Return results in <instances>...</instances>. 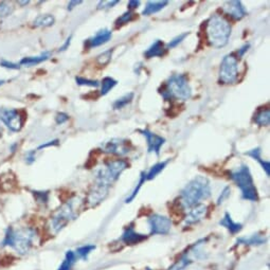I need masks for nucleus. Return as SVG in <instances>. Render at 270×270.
I'll list each match as a JSON object with an SVG mask.
<instances>
[{
  "instance_id": "39",
  "label": "nucleus",
  "mask_w": 270,
  "mask_h": 270,
  "mask_svg": "<svg viewBox=\"0 0 270 270\" xmlns=\"http://www.w3.org/2000/svg\"><path fill=\"white\" fill-rule=\"evenodd\" d=\"M12 11L11 5H9L8 3H2L0 4V17L8 16Z\"/></svg>"
},
{
  "instance_id": "10",
  "label": "nucleus",
  "mask_w": 270,
  "mask_h": 270,
  "mask_svg": "<svg viewBox=\"0 0 270 270\" xmlns=\"http://www.w3.org/2000/svg\"><path fill=\"white\" fill-rule=\"evenodd\" d=\"M0 121L11 129L12 131H19L24 126V119L22 115L12 108L0 109Z\"/></svg>"
},
{
  "instance_id": "5",
  "label": "nucleus",
  "mask_w": 270,
  "mask_h": 270,
  "mask_svg": "<svg viewBox=\"0 0 270 270\" xmlns=\"http://www.w3.org/2000/svg\"><path fill=\"white\" fill-rule=\"evenodd\" d=\"M129 164L126 160L110 159L104 163L103 167L96 170L95 182L110 189V186L120 178L121 174L127 170Z\"/></svg>"
},
{
  "instance_id": "3",
  "label": "nucleus",
  "mask_w": 270,
  "mask_h": 270,
  "mask_svg": "<svg viewBox=\"0 0 270 270\" xmlns=\"http://www.w3.org/2000/svg\"><path fill=\"white\" fill-rule=\"evenodd\" d=\"M231 31L230 23L224 16L213 14L207 22L208 43L216 49L224 48L229 43Z\"/></svg>"
},
{
  "instance_id": "15",
  "label": "nucleus",
  "mask_w": 270,
  "mask_h": 270,
  "mask_svg": "<svg viewBox=\"0 0 270 270\" xmlns=\"http://www.w3.org/2000/svg\"><path fill=\"white\" fill-rule=\"evenodd\" d=\"M223 11L228 16H230L235 20H241L247 16V11L245 7L243 6L242 2H238V0L226 2L223 6Z\"/></svg>"
},
{
  "instance_id": "36",
  "label": "nucleus",
  "mask_w": 270,
  "mask_h": 270,
  "mask_svg": "<svg viewBox=\"0 0 270 270\" xmlns=\"http://www.w3.org/2000/svg\"><path fill=\"white\" fill-rule=\"evenodd\" d=\"M189 34H190L189 32H184V33H181V34L177 35L176 37H174V38L170 41V43H169L167 46H165V48H167V50H168V49H173V48H175V47H177L179 44H181L182 41L185 39V37H188Z\"/></svg>"
},
{
  "instance_id": "18",
  "label": "nucleus",
  "mask_w": 270,
  "mask_h": 270,
  "mask_svg": "<svg viewBox=\"0 0 270 270\" xmlns=\"http://www.w3.org/2000/svg\"><path fill=\"white\" fill-rule=\"evenodd\" d=\"M147 236L144 234H140L138 232L134 231V228L132 226H128L125 230H124L122 236H121V242L125 243L127 245H136L142 241H144Z\"/></svg>"
},
{
  "instance_id": "48",
  "label": "nucleus",
  "mask_w": 270,
  "mask_h": 270,
  "mask_svg": "<svg viewBox=\"0 0 270 270\" xmlns=\"http://www.w3.org/2000/svg\"><path fill=\"white\" fill-rule=\"evenodd\" d=\"M82 3H83L82 0H79V2H70L69 5H68V10H69V11H71V10H74L76 7H78Z\"/></svg>"
},
{
  "instance_id": "9",
  "label": "nucleus",
  "mask_w": 270,
  "mask_h": 270,
  "mask_svg": "<svg viewBox=\"0 0 270 270\" xmlns=\"http://www.w3.org/2000/svg\"><path fill=\"white\" fill-rule=\"evenodd\" d=\"M104 153L111 154L123 157L126 156L131 151V144L129 140L126 139H120V138H113L106 142H104L101 147Z\"/></svg>"
},
{
  "instance_id": "41",
  "label": "nucleus",
  "mask_w": 270,
  "mask_h": 270,
  "mask_svg": "<svg viewBox=\"0 0 270 270\" xmlns=\"http://www.w3.org/2000/svg\"><path fill=\"white\" fill-rule=\"evenodd\" d=\"M68 120H69V116L65 112H58L55 117V122L58 124V125H61V124L66 123Z\"/></svg>"
},
{
  "instance_id": "17",
  "label": "nucleus",
  "mask_w": 270,
  "mask_h": 270,
  "mask_svg": "<svg viewBox=\"0 0 270 270\" xmlns=\"http://www.w3.org/2000/svg\"><path fill=\"white\" fill-rule=\"evenodd\" d=\"M111 37H112V32L109 29H102L92 37L88 38L85 41V45L88 49L97 48V47H100L104 44L108 43Z\"/></svg>"
},
{
  "instance_id": "29",
  "label": "nucleus",
  "mask_w": 270,
  "mask_h": 270,
  "mask_svg": "<svg viewBox=\"0 0 270 270\" xmlns=\"http://www.w3.org/2000/svg\"><path fill=\"white\" fill-rule=\"evenodd\" d=\"M133 97H134L133 92H128V93H126V95H124L123 97L119 98L112 104L113 109L120 110V109H123L124 107H126L128 104L131 103V101L133 100Z\"/></svg>"
},
{
  "instance_id": "50",
  "label": "nucleus",
  "mask_w": 270,
  "mask_h": 270,
  "mask_svg": "<svg viewBox=\"0 0 270 270\" xmlns=\"http://www.w3.org/2000/svg\"><path fill=\"white\" fill-rule=\"evenodd\" d=\"M30 2H18V4L19 5H23V6H26V5H28Z\"/></svg>"
},
{
  "instance_id": "25",
  "label": "nucleus",
  "mask_w": 270,
  "mask_h": 270,
  "mask_svg": "<svg viewBox=\"0 0 270 270\" xmlns=\"http://www.w3.org/2000/svg\"><path fill=\"white\" fill-rule=\"evenodd\" d=\"M253 122L255 124H257L258 126H268L269 123H270V110H269V108L257 111L254 115Z\"/></svg>"
},
{
  "instance_id": "40",
  "label": "nucleus",
  "mask_w": 270,
  "mask_h": 270,
  "mask_svg": "<svg viewBox=\"0 0 270 270\" xmlns=\"http://www.w3.org/2000/svg\"><path fill=\"white\" fill-rule=\"evenodd\" d=\"M230 193H231V189H230V186H226V188L222 191V194L220 195L219 197V199H217V205H222L228 197L230 196Z\"/></svg>"
},
{
  "instance_id": "45",
  "label": "nucleus",
  "mask_w": 270,
  "mask_h": 270,
  "mask_svg": "<svg viewBox=\"0 0 270 270\" xmlns=\"http://www.w3.org/2000/svg\"><path fill=\"white\" fill-rule=\"evenodd\" d=\"M249 48H250V44H245V45H243L240 49H238V51H237V55H238V57H243L244 55H245V53H246V52L249 50Z\"/></svg>"
},
{
  "instance_id": "37",
  "label": "nucleus",
  "mask_w": 270,
  "mask_h": 270,
  "mask_svg": "<svg viewBox=\"0 0 270 270\" xmlns=\"http://www.w3.org/2000/svg\"><path fill=\"white\" fill-rule=\"evenodd\" d=\"M120 2L119 0H102V2H99L97 9L98 10H108L118 5Z\"/></svg>"
},
{
  "instance_id": "33",
  "label": "nucleus",
  "mask_w": 270,
  "mask_h": 270,
  "mask_svg": "<svg viewBox=\"0 0 270 270\" xmlns=\"http://www.w3.org/2000/svg\"><path fill=\"white\" fill-rule=\"evenodd\" d=\"M96 246L95 245H85L82 246L80 248L77 249L76 254L78 258H82V259H87L88 255L91 253V251L96 250Z\"/></svg>"
},
{
  "instance_id": "31",
  "label": "nucleus",
  "mask_w": 270,
  "mask_h": 270,
  "mask_svg": "<svg viewBox=\"0 0 270 270\" xmlns=\"http://www.w3.org/2000/svg\"><path fill=\"white\" fill-rule=\"evenodd\" d=\"M145 182H147V175H145V172H141L140 177H139V181H138V183H137V185H136V188H134V189L132 190V192L130 193V195L127 197L126 199H125V202H126V204L131 202L134 198H136L137 195H138V193H139V191H140V189L142 188V185H143Z\"/></svg>"
},
{
  "instance_id": "46",
  "label": "nucleus",
  "mask_w": 270,
  "mask_h": 270,
  "mask_svg": "<svg viewBox=\"0 0 270 270\" xmlns=\"http://www.w3.org/2000/svg\"><path fill=\"white\" fill-rule=\"evenodd\" d=\"M71 39H72V34L70 35V36H68V38L66 39V41H65V43H64V45L63 46H61L59 49H58V51L59 52H63V51H66L68 48H69V46H70V44H71Z\"/></svg>"
},
{
  "instance_id": "35",
  "label": "nucleus",
  "mask_w": 270,
  "mask_h": 270,
  "mask_svg": "<svg viewBox=\"0 0 270 270\" xmlns=\"http://www.w3.org/2000/svg\"><path fill=\"white\" fill-rule=\"evenodd\" d=\"M76 82L79 86H86V87H92V88H98L101 85L99 81L89 80V79H85L82 77H77Z\"/></svg>"
},
{
  "instance_id": "19",
  "label": "nucleus",
  "mask_w": 270,
  "mask_h": 270,
  "mask_svg": "<svg viewBox=\"0 0 270 270\" xmlns=\"http://www.w3.org/2000/svg\"><path fill=\"white\" fill-rule=\"evenodd\" d=\"M167 51L165 45L162 40L157 39L148 48V50L144 52V56L147 58H153V57H162Z\"/></svg>"
},
{
  "instance_id": "1",
  "label": "nucleus",
  "mask_w": 270,
  "mask_h": 270,
  "mask_svg": "<svg viewBox=\"0 0 270 270\" xmlns=\"http://www.w3.org/2000/svg\"><path fill=\"white\" fill-rule=\"evenodd\" d=\"M211 196V184L205 176H196L182 189L180 193V206L184 210H190L201 200Z\"/></svg>"
},
{
  "instance_id": "32",
  "label": "nucleus",
  "mask_w": 270,
  "mask_h": 270,
  "mask_svg": "<svg viewBox=\"0 0 270 270\" xmlns=\"http://www.w3.org/2000/svg\"><path fill=\"white\" fill-rule=\"evenodd\" d=\"M112 53H113V49H108L106 51L102 52L101 54L97 56V63L103 67L108 65L112 58Z\"/></svg>"
},
{
  "instance_id": "34",
  "label": "nucleus",
  "mask_w": 270,
  "mask_h": 270,
  "mask_svg": "<svg viewBox=\"0 0 270 270\" xmlns=\"http://www.w3.org/2000/svg\"><path fill=\"white\" fill-rule=\"evenodd\" d=\"M133 18H134V13L132 11H129V10H128V11H126L125 13H123L120 17L117 18V20L115 22V26L117 28L122 27L124 25L130 23L131 20H133Z\"/></svg>"
},
{
  "instance_id": "11",
  "label": "nucleus",
  "mask_w": 270,
  "mask_h": 270,
  "mask_svg": "<svg viewBox=\"0 0 270 270\" xmlns=\"http://www.w3.org/2000/svg\"><path fill=\"white\" fill-rule=\"evenodd\" d=\"M148 223L151 229V234L164 235L171 231L172 222L169 217L164 215L153 214L149 217Z\"/></svg>"
},
{
  "instance_id": "24",
  "label": "nucleus",
  "mask_w": 270,
  "mask_h": 270,
  "mask_svg": "<svg viewBox=\"0 0 270 270\" xmlns=\"http://www.w3.org/2000/svg\"><path fill=\"white\" fill-rule=\"evenodd\" d=\"M55 18L53 15L50 14H43L37 16L34 22H33V26L36 28H47V27H51L52 25H54Z\"/></svg>"
},
{
  "instance_id": "27",
  "label": "nucleus",
  "mask_w": 270,
  "mask_h": 270,
  "mask_svg": "<svg viewBox=\"0 0 270 270\" xmlns=\"http://www.w3.org/2000/svg\"><path fill=\"white\" fill-rule=\"evenodd\" d=\"M266 242V238L263 235L253 234L250 237H241L237 240V244H244V245H263Z\"/></svg>"
},
{
  "instance_id": "51",
  "label": "nucleus",
  "mask_w": 270,
  "mask_h": 270,
  "mask_svg": "<svg viewBox=\"0 0 270 270\" xmlns=\"http://www.w3.org/2000/svg\"><path fill=\"white\" fill-rule=\"evenodd\" d=\"M4 83H5V81H4V80H0V86H2V85L4 84Z\"/></svg>"
},
{
  "instance_id": "13",
  "label": "nucleus",
  "mask_w": 270,
  "mask_h": 270,
  "mask_svg": "<svg viewBox=\"0 0 270 270\" xmlns=\"http://www.w3.org/2000/svg\"><path fill=\"white\" fill-rule=\"evenodd\" d=\"M138 132H140L142 136L145 137L148 143V153L149 154H156V156L160 155L161 148L163 147V144L165 143V139L159 134L155 133L151 131L150 129L145 128V129H138Z\"/></svg>"
},
{
  "instance_id": "26",
  "label": "nucleus",
  "mask_w": 270,
  "mask_h": 270,
  "mask_svg": "<svg viewBox=\"0 0 270 270\" xmlns=\"http://www.w3.org/2000/svg\"><path fill=\"white\" fill-rule=\"evenodd\" d=\"M169 161L170 160H165V161H161L153 165V167L150 169V171L145 173V175H147V181L153 180L157 177V176L165 169V167H167Z\"/></svg>"
},
{
  "instance_id": "8",
  "label": "nucleus",
  "mask_w": 270,
  "mask_h": 270,
  "mask_svg": "<svg viewBox=\"0 0 270 270\" xmlns=\"http://www.w3.org/2000/svg\"><path fill=\"white\" fill-rule=\"evenodd\" d=\"M238 77V59L231 53L224 56L219 74V82L221 84H234Z\"/></svg>"
},
{
  "instance_id": "47",
  "label": "nucleus",
  "mask_w": 270,
  "mask_h": 270,
  "mask_svg": "<svg viewBox=\"0 0 270 270\" xmlns=\"http://www.w3.org/2000/svg\"><path fill=\"white\" fill-rule=\"evenodd\" d=\"M140 4H141L140 0H131V2L128 3L129 11H131V10H133V9H137L140 6Z\"/></svg>"
},
{
  "instance_id": "28",
  "label": "nucleus",
  "mask_w": 270,
  "mask_h": 270,
  "mask_svg": "<svg viewBox=\"0 0 270 270\" xmlns=\"http://www.w3.org/2000/svg\"><path fill=\"white\" fill-rule=\"evenodd\" d=\"M77 259L78 257L75 251H72V250L67 251L63 263H61V265L58 267L57 270H71L72 267H74V265L76 264Z\"/></svg>"
},
{
  "instance_id": "42",
  "label": "nucleus",
  "mask_w": 270,
  "mask_h": 270,
  "mask_svg": "<svg viewBox=\"0 0 270 270\" xmlns=\"http://www.w3.org/2000/svg\"><path fill=\"white\" fill-rule=\"evenodd\" d=\"M0 65H2L3 67H5V68L14 69V70H17V69L20 68L19 64H14V63H11V61H8V60H2V61H0Z\"/></svg>"
},
{
  "instance_id": "14",
  "label": "nucleus",
  "mask_w": 270,
  "mask_h": 270,
  "mask_svg": "<svg viewBox=\"0 0 270 270\" xmlns=\"http://www.w3.org/2000/svg\"><path fill=\"white\" fill-rule=\"evenodd\" d=\"M108 192H109V188H107V186H104L96 182L93 183L87 196V202L89 207L93 208V207L99 206L102 201L105 200V198L108 195Z\"/></svg>"
},
{
  "instance_id": "49",
  "label": "nucleus",
  "mask_w": 270,
  "mask_h": 270,
  "mask_svg": "<svg viewBox=\"0 0 270 270\" xmlns=\"http://www.w3.org/2000/svg\"><path fill=\"white\" fill-rule=\"evenodd\" d=\"M3 133H4V126H3V122L0 121V138H2Z\"/></svg>"
},
{
  "instance_id": "12",
  "label": "nucleus",
  "mask_w": 270,
  "mask_h": 270,
  "mask_svg": "<svg viewBox=\"0 0 270 270\" xmlns=\"http://www.w3.org/2000/svg\"><path fill=\"white\" fill-rule=\"evenodd\" d=\"M206 240H200L197 243H195L189 251H186L179 259L178 262H176L172 267H170L169 270H183L185 267H188L191 263L194 262L195 258H200L199 255V247L205 243Z\"/></svg>"
},
{
  "instance_id": "16",
  "label": "nucleus",
  "mask_w": 270,
  "mask_h": 270,
  "mask_svg": "<svg viewBox=\"0 0 270 270\" xmlns=\"http://www.w3.org/2000/svg\"><path fill=\"white\" fill-rule=\"evenodd\" d=\"M208 213V207L204 204H198L191 208L190 211L186 214L184 219V225L191 226L194 224L199 223L207 216Z\"/></svg>"
},
{
  "instance_id": "30",
  "label": "nucleus",
  "mask_w": 270,
  "mask_h": 270,
  "mask_svg": "<svg viewBox=\"0 0 270 270\" xmlns=\"http://www.w3.org/2000/svg\"><path fill=\"white\" fill-rule=\"evenodd\" d=\"M101 86V96H106L108 95V92L115 88L118 84V81H116L113 78L110 77H106L102 80V82L100 83Z\"/></svg>"
},
{
  "instance_id": "2",
  "label": "nucleus",
  "mask_w": 270,
  "mask_h": 270,
  "mask_svg": "<svg viewBox=\"0 0 270 270\" xmlns=\"http://www.w3.org/2000/svg\"><path fill=\"white\" fill-rule=\"evenodd\" d=\"M37 240V232L33 228H19L13 229L10 227L5 235L3 245L11 247L19 254H27Z\"/></svg>"
},
{
  "instance_id": "4",
  "label": "nucleus",
  "mask_w": 270,
  "mask_h": 270,
  "mask_svg": "<svg viewBox=\"0 0 270 270\" xmlns=\"http://www.w3.org/2000/svg\"><path fill=\"white\" fill-rule=\"evenodd\" d=\"M159 92L165 101H188L192 97V88L188 77L181 74L171 76Z\"/></svg>"
},
{
  "instance_id": "44",
  "label": "nucleus",
  "mask_w": 270,
  "mask_h": 270,
  "mask_svg": "<svg viewBox=\"0 0 270 270\" xmlns=\"http://www.w3.org/2000/svg\"><path fill=\"white\" fill-rule=\"evenodd\" d=\"M58 139H55V140H51V141H48L47 143H44L39 145V147L37 148L36 151H39V150H43V149H46V148H49V147H54V145H58Z\"/></svg>"
},
{
  "instance_id": "23",
  "label": "nucleus",
  "mask_w": 270,
  "mask_h": 270,
  "mask_svg": "<svg viewBox=\"0 0 270 270\" xmlns=\"http://www.w3.org/2000/svg\"><path fill=\"white\" fill-rule=\"evenodd\" d=\"M169 5V2H148V4L145 5L143 11H142V15L143 16H150L153 14H156L160 12L162 9H164Z\"/></svg>"
},
{
  "instance_id": "6",
  "label": "nucleus",
  "mask_w": 270,
  "mask_h": 270,
  "mask_svg": "<svg viewBox=\"0 0 270 270\" xmlns=\"http://www.w3.org/2000/svg\"><path fill=\"white\" fill-rule=\"evenodd\" d=\"M229 176L231 180L238 186V189L241 190L243 199L253 202L258 200L257 190L255 188L252 175L248 168V165L242 164L238 169L231 171L229 173Z\"/></svg>"
},
{
  "instance_id": "52",
  "label": "nucleus",
  "mask_w": 270,
  "mask_h": 270,
  "mask_svg": "<svg viewBox=\"0 0 270 270\" xmlns=\"http://www.w3.org/2000/svg\"><path fill=\"white\" fill-rule=\"evenodd\" d=\"M148 270H151V269H150V268H148Z\"/></svg>"
},
{
  "instance_id": "20",
  "label": "nucleus",
  "mask_w": 270,
  "mask_h": 270,
  "mask_svg": "<svg viewBox=\"0 0 270 270\" xmlns=\"http://www.w3.org/2000/svg\"><path fill=\"white\" fill-rule=\"evenodd\" d=\"M220 225L225 227L227 230H229L231 234H236L240 232L242 229H243V225L242 224H238V223H235L232 217L230 215V213L226 212L224 217L222 219V221L220 222Z\"/></svg>"
},
{
  "instance_id": "21",
  "label": "nucleus",
  "mask_w": 270,
  "mask_h": 270,
  "mask_svg": "<svg viewBox=\"0 0 270 270\" xmlns=\"http://www.w3.org/2000/svg\"><path fill=\"white\" fill-rule=\"evenodd\" d=\"M51 56V52L49 51H45L43 53L37 55V56H29V57H25L22 60H20L19 65L22 66H27V67H32L35 65H38L40 63H43V61L49 59Z\"/></svg>"
},
{
  "instance_id": "22",
  "label": "nucleus",
  "mask_w": 270,
  "mask_h": 270,
  "mask_svg": "<svg viewBox=\"0 0 270 270\" xmlns=\"http://www.w3.org/2000/svg\"><path fill=\"white\" fill-rule=\"evenodd\" d=\"M246 156H249V157H251L252 159L256 160L259 164H261V167L263 168V170L265 171L266 175L269 177V175H270V163L269 161H266L264 159H262L261 157V155H262V151L259 148H255V149H252L250 151H248L245 153Z\"/></svg>"
},
{
  "instance_id": "7",
  "label": "nucleus",
  "mask_w": 270,
  "mask_h": 270,
  "mask_svg": "<svg viewBox=\"0 0 270 270\" xmlns=\"http://www.w3.org/2000/svg\"><path fill=\"white\" fill-rule=\"evenodd\" d=\"M80 205L81 199L78 197H74V198H71L66 204L59 207V209H57L51 217V231L56 234L60 230H63L71 221L76 220L79 215L78 210L80 209Z\"/></svg>"
},
{
  "instance_id": "43",
  "label": "nucleus",
  "mask_w": 270,
  "mask_h": 270,
  "mask_svg": "<svg viewBox=\"0 0 270 270\" xmlns=\"http://www.w3.org/2000/svg\"><path fill=\"white\" fill-rule=\"evenodd\" d=\"M35 154H36V151L35 150L30 151V152L27 153V155H26V162L28 164H32L35 161Z\"/></svg>"
},
{
  "instance_id": "38",
  "label": "nucleus",
  "mask_w": 270,
  "mask_h": 270,
  "mask_svg": "<svg viewBox=\"0 0 270 270\" xmlns=\"http://www.w3.org/2000/svg\"><path fill=\"white\" fill-rule=\"evenodd\" d=\"M35 198L37 200V202L46 205L48 202V198H49V193L48 192H38V191H34L33 192Z\"/></svg>"
}]
</instances>
